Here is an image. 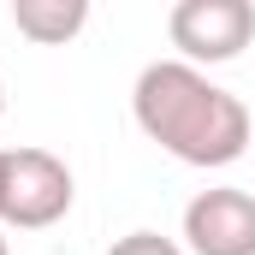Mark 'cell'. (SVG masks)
<instances>
[{
	"mask_svg": "<svg viewBox=\"0 0 255 255\" xmlns=\"http://www.w3.org/2000/svg\"><path fill=\"white\" fill-rule=\"evenodd\" d=\"M107 255H184V244H172V238H160V232H125Z\"/></svg>",
	"mask_w": 255,
	"mask_h": 255,
	"instance_id": "6",
	"label": "cell"
},
{
	"mask_svg": "<svg viewBox=\"0 0 255 255\" xmlns=\"http://www.w3.org/2000/svg\"><path fill=\"white\" fill-rule=\"evenodd\" d=\"M0 214H6V148H0Z\"/></svg>",
	"mask_w": 255,
	"mask_h": 255,
	"instance_id": "7",
	"label": "cell"
},
{
	"mask_svg": "<svg viewBox=\"0 0 255 255\" xmlns=\"http://www.w3.org/2000/svg\"><path fill=\"white\" fill-rule=\"evenodd\" d=\"M190 255H255V196L238 184H214L184 202Z\"/></svg>",
	"mask_w": 255,
	"mask_h": 255,
	"instance_id": "4",
	"label": "cell"
},
{
	"mask_svg": "<svg viewBox=\"0 0 255 255\" xmlns=\"http://www.w3.org/2000/svg\"><path fill=\"white\" fill-rule=\"evenodd\" d=\"M77 202V178L60 154L48 148H6V214L0 226L18 232H48L60 226Z\"/></svg>",
	"mask_w": 255,
	"mask_h": 255,
	"instance_id": "2",
	"label": "cell"
},
{
	"mask_svg": "<svg viewBox=\"0 0 255 255\" xmlns=\"http://www.w3.org/2000/svg\"><path fill=\"white\" fill-rule=\"evenodd\" d=\"M12 24L36 48H60L89 24V0H12Z\"/></svg>",
	"mask_w": 255,
	"mask_h": 255,
	"instance_id": "5",
	"label": "cell"
},
{
	"mask_svg": "<svg viewBox=\"0 0 255 255\" xmlns=\"http://www.w3.org/2000/svg\"><path fill=\"white\" fill-rule=\"evenodd\" d=\"M130 113L148 142H160L184 166H232L255 142V113L184 60L142 65L130 89Z\"/></svg>",
	"mask_w": 255,
	"mask_h": 255,
	"instance_id": "1",
	"label": "cell"
},
{
	"mask_svg": "<svg viewBox=\"0 0 255 255\" xmlns=\"http://www.w3.org/2000/svg\"><path fill=\"white\" fill-rule=\"evenodd\" d=\"M166 36L184 65H226L255 42V0H178L166 12Z\"/></svg>",
	"mask_w": 255,
	"mask_h": 255,
	"instance_id": "3",
	"label": "cell"
},
{
	"mask_svg": "<svg viewBox=\"0 0 255 255\" xmlns=\"http://www.w3.org/2000/svg\"><path fill=\"white\" fill-rule=\"evenodd\" d=\"M0 255H6V238H0Z\"/></svg>",
	"mask_w": 255,
	"mask_h": 255,
	"instance_id": "9",
	"label": "cell"
},
{
	"mask_svg": "<svg viewBox=\"0 0 255 255\" xmlns=\"http://www.w3.org/2000/svg\"><path fill=\"white\" fill-rule=\"evenodd\" d=\"M0 113H6V83H0Z\"/></svg>",
	"mask_w": 255,
	"mask_h": 255,
	"instance_id": "8",
	"label": "cell"
}]
</instances>
